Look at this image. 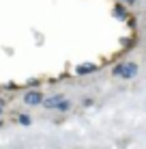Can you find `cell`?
Here are the masks:
<instances>
[{
	"label": "cell",
	"instance_id": "cell-2",
	"mask_svg": "<svg viewBox=\"0 0 146 149\" xmlns=\"http://www.w3.org/2000/svg\"><path fill=\"white\" fill-rule=\"evenodd\" d=\"M114 74H116V76H123V78H131V76H135V74H138V65H118V67L116 69H114Z\"/></svg>",
	"mask_w": 146,
	"mask_h": 149
},
{
	"label": "cell",
	"instance_id": "cell-5",
	"mask_svg": "<svg viewBox=\"0 0 146 149\" xmlns=\"http://www.w3.org/2000/svg\"><path fill=\"white\" fill-rule=\"evenodd\" d=\"M0 112H2V104H0Z\"/></svg>",
	"mask_w": 146,
	"mask_h": 149
},
{
	"label": "cell",
	"instance_id": "cell-3",
	"mask_svg": "<svg viewBox=\"0 0 146 149\" xmlns=\"http://www.w3.org/2000/svg\"><path fill=\"white\" fill-rule=\"evenodd\" d=\"M24 102H26V104H41V95L39 93H26V97H24Z\"/></svg>",
	"mask_w": 146,
	"mask_h": 149
},
{
	"label": "cell",
	"instance_id": "cell-4",
	"mask_svg": "<svg viewBox=\"0 0 146 149\" xmlns=\"http://www.w3.org/2000/svg\"><path fill=\"white\" fill-rule=\"evenodd\" d=\"M95 69V65H88V67H80L77 69V74H88V71H93Z\"/></svg>",
	"mask_w": 146,
	"mask_h": 149
},
{
	"label": "cell",
	"instance_id": "cell-1",
	"mask_svg": "<svg viewBox=\"0 0 146 149\" xmlns=\"http://www.w3.org/2000/svg\"><path fill=\"white\" fill-rule=\"evenodd\" d=\"M43 106H45V108H62V110H67L69 102H64L62 95H54V97H49V100H45Z\"/></svg>",
	"mask_w": 146,
	"mask_h": 149
},
{
	"label": "cell",
	"instance_id": "cell-6",
	"mask_svg": "<svg viewBox=\"0 0 146 149\" xmlns=\"http://www.w3.org/2000/svg\"><path fill=\"white\" fill-rule=\"evenodd\" d=\"M129 2H133V0H129Z\"/></svg>",
	"mask_w": 146,
	"mask_h": 149
}]
</instances>
